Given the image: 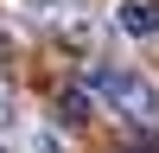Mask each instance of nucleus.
Returning <instances> with one entry per match:
<instances>
[{
  "label": "nucleus",
  "instance_id": "f257e3e1",
  "mask_svg": "<svg viewBox=\"0 0 159 153\" xmlns=\"http://www.w3.org/2000/svg\"><path fill=\"white\" fill-rule=\"evenodd\" d=\"M89 96H96L102 109H115L127 128H153V121H159V89H153L140 70L96 64V70H89Z\"/></svg>",
  "mask_w": 159,
  "mask_h": 153
},
{
  "label": "nucleus",
  "instance_id": "20e7f679",
  "mask_svg": "<svg viewBox=\"0 0 159 153\" xmlns=\"http://www.w3.org/2000/svg\"><path fill=\"white\" fill-rule=\"evenodd\" d=\"M57 115H64V121H89V115H83V89H64V96H57Z\"/></svg>",
  "mask_w": 159,
  "mask_h": 153
},
{
  "label": "nucleus",
  "instance_id": "39448f33",
  "mask_svg": "<svg viewBox=\"0 0 159 153\" xmlns=\"http://www.w3.org/2000/svg\"><path fill=\"white\" fill-rule=\"evenodd\" d=\"M13 109H19V102H13V89L0 83V134H7V128H13Z\"/></svg>",
  "mask_w": 159,
  "mask_h": 153
},
{
  "label": "nucleus",
  "instance_id": "f03ea898",
  "mask_svg": "<svg viewBox=\"0 0 159 153\" xmlns=\"http://www.w3.org/2000/svg\"><path fill=\"white\" fill-rule=\"evenodd\" d=\"M115 26L127 38H159V0H121L115 7Z\"/></svg>",
  "mask_w": 159,
  "mask_h": 153
},
{
  "label": "nucleus",
  "instance_id": "7ed1b4c3",
  "mask_svg": "<svg viewBox=\"0 0 159 153\" xmlns=\"http://www.w3.org/2000/svg\"><path fill=\"white\" fill-rule=\"evenodd\" d=\"M25 13H32V19H70L76 7H83V0H19Z\"/></svg>",
  "mask_w": 159,
  "mask_h": 153
}]
</instances>
